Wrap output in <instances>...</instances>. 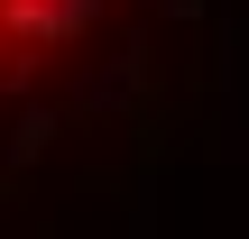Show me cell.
Segmentation results:
<instances>
[{"label":"cell","mask_w":249,"mask_h":239,"mask_svg":"<svg viewBox=\"0 0 249 239\" xmlns=\"http://www.w3.org/2000/svg\"><path fill=\"white\" fill-rule=\"evenodd\" d=\"M102 0H0V101H28L83 37Z\"/></svg>","instance_id":"1"}]
</instances>
